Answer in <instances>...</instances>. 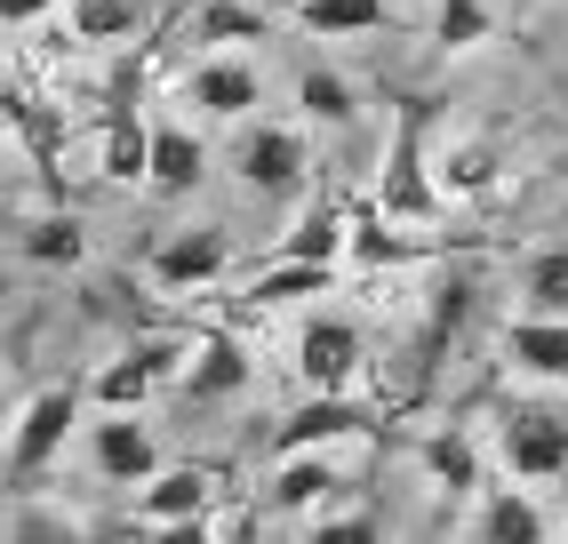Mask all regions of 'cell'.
<instances>
[{"label":"cell","instance_id":"obj_3","mask_svg":"<svg viewBox=\"0 0 568 544\" xmlns=\"http://www.w3.org/2000/svg\"><path fill=\"white\" fill-rule=\"evenodd\" d=\"M81 409H89V384H41L17 424H9V464H0V481H9V496H41V473L72 449V433H81Z\"/></svg>","mask_w":568,"mask_h":544},{"label":"cell","instance_id":"obj_4","mask_svg":"<svg viewBox=\"0 0 568 544\" xmlns=\"http://www.w3.org/2000/svg\"><path fill=\"white\" fill-rule=\"evenodd\" d=\"M296 376L305 393H353L368 376V329L353 313H313L296 329Z\"/></svg>","mask_w":568,"mask_h":544},{"label":"cell","instance_id":"obj_14","mask_svg":"<svg viewBox=\"0 0 568 544\" xmlns=\"http://www.w3.org/2000/svg\"><path fill=\"white\" fill-rule=\"evenodd\" d=\"M345 289V264H321V256H273L248 272L241 304L248 313H281V304H305V296H336Z\"/></svg>","mask_w":568,"mask_h":544},{"label":"cell","instance_id":"obj_25","mask_svg":"<svg viewBox=\"0 0 568 544\" xmlns=\"http://www.w3.org/2000/svg\"><path fill=\"white\" fill-rule=\"evenodd\" d=\"M296 104H305V121H321V129H353L361 121V89L345 81V72H328V64L296 72Z\"/></svg>","mask_w":568,"mask_h":544},{"label":"cell","instance_id":"obj_12","mask_svg":"<svg viewBox=\"0 0 568 544\" xmlns=\"http://www.w3.org/2000/svg\"><path fill=\"white\" fill-rule=\"evenodd\" d=\"M184 104L201 112V121H248V112L264 104V72L248 57H201L193 72H184Z\"/></svg>","mask_w":568,"mask_h":544},{"label":"cell","instance_id":"obj_17","mask_svg":"<svg viewBox=\"0 0 568 544\" xmlns=\"http://www.w3.org/2000/svg\"><path fill=\"white\" fill-rule=\"evenodd\" d=\"M505 361L537 384H568V321L560 313H520L505 321Z\"/></svg>","mask_w":568,"mask_h":544},{"label":"cell","instance_id":"obj_21","mask_svg":"<svg viewBox=\"0 0 568 544\" xmlns=\"http://www.w3.org/2000/svg\"><path fill=\"white\" fill-rule=\"evenodd\" d=\"M416 456H425V473L448 488V504H457V496H480V449H473L465 424H448V433H425V441H416Z\"/></svg>","mask_w":568,"mask_h":544},{"label":"cell","instance_id":"obj_7","mask_svg":"<svg viewBox=\"0 0 568 544\" xmlns=\"http://www.w3.org/2000/svg\"><path fill=\"white\" fill-rule=\"evenodd\" d=\"M233 272V232L224 224H193V232H169V241L144 256V281L161 296H201Z\"/></svg>","mask_w":568,"mask_h":544},{"label":"cell","instance_id":"obj_19","mask_svg":"<svg viewBox=\"0 0 568 544\" xmlns=\"http://www.w3.org/2000/svg\"><path fill=\"white\" fill-rule=\"evenodd\" d=\"M345 249H353V209L321 192V201L281 232V249H273V256H321V264H345Z\"/></svg>","mask_w":568,"mask_h":544},{"label":"cell","instance_id":"obj_11","mask_svg":"<svg viewBox=\"0 0 568 544\" xmlns=\"http://www.w3.org/2000/svg\"><path fill=\"white\" fill-rule=\"evenodd\" d=\"M97 177L104 184H144V177H153V121H144V104H136V64H129V81L112 89L104 144H97Z\"/></svg>","mask_w":568,"mask_h":544},{"label":"cell","instance_id":"obj_5","mask_svg":"<svg viewBox=\"0 0 568 544\" xmlns=\"http://www.w3.org/2000/svg\"><path fill=\"white\" fill-rule=\"evenodd\" d=\"M385 433V409L361 401V393H305V409H288L273 424V456L296 449H336V441H376Z\"/></svg>","mask_w":568,"mask_h":544},{"label":"cell","instance_id":"obj_18","mask_svg":"<svg viewBox=\"0 0 568 544\" xmlns=\"http://www.w3.org/2000/svg\"><path fill=\"white\" fill-rule=\"evenodd\" d=\"M465 528L473 536H497V544H537V536H552V513L528 488H480V504H473Z\"/></svg>","mask_w":568,"mask_h":544},{"label":"cell","instance_id":"obj_16","mask_svg":"<svg viewBox=\"0 0 568 544\" xmlns=\"http://www.w3.org/2000/svg\"><path fill=\"white\" fill-rule=\"evenodd\" d=\"M273 504L281 513H321V504L353 496V473L345 464H328V449H296V456H273Z\"/></svg>","mask_w":568,"mask_h":544},{"label":"cell","instance_id":"obj_15","mask_svg":"<svg viewBox=\"0 0 568 544\" xmlns=\"http://www.w3.org/2000/svg\"><path fill=\"white\" fill-rule=\"evenodd\" d=\"M248 384H256L248 344L233 329H201L193 336V369H184V393H193V401H241Z\"/></svg>","mask_w":568,"mask_h":544},{"label":"cell","instance_id":"obj_20","mask_svg":"<svg viewBox=\"0 0 568 544\" xmlns=\"http://www.w3.org/2000/svg\"><path fill=\"white\" fill-rule=\"evenodd\" d=\"M201 177H209V144L184 129V121H153V177H144V184L176 201V192H193Z\"/></svg>","mask_w":568,"mask_h":544},{"label":"cell","instance_id":"obj_24","mask_svg":"<svg viewBox=\"0 0 568 544\" xmlns=\"http://www.w3.org/2000/svg\"><path fill=\"white\" fill-rule=\"evenodd\" d=\"M520 313H560L568 321V241H545L520 256Z\"/></svg>","mask_w":568,"mask_h":544},{"label":"cell","instance_id":"obj_9","mask_svg":"<svg viewBox=\"0 0 568 544\" xmlns=\"http://www.w3.org/2000/svg\"><path fill=\"white\" fill-rule=\"evenodd\" d=\"M89 464L112 481V488H144L161 473V441H153V424H144L136 409H97L89 424Z\"/></svg>","mask_w":568,"mask_h":544},{"label":"cell","instance_id":"obj_1","mask_svg":"<svg viewBox=\"0 0 568 544\" xmlns=\"http://www.w3.org/2000/svg\"><path fill=\"white\" fill-rule=\"evenodd\" d=\"M488 449L513 481H560L568 473V401L552 393H505L488 409Z\"/></svg>","mask_w":568,"mask_h":544},{"label":"cell","instance_id":"obj_13","mask_svg":"<svg viewBox=\"0 0 568 544\" xmlns=\"http://www.w3.org/2000/svg\"><path fill=\"white\" fill-rule=\"evenodd\" d=\"M433 256H448V241L393 232V216L376 209V192H368V201H353V249H345V264H361V272H400V264H433Z\"/></svg>","mask_w":568,"mask_h":544},{"label":"cell","instance_id":"obj_31","mask_svg":"<svg viewBox=\"0 0 568 544\" xmlns=\"http://www.w3.org/2000/svg\"><path fill=\"white\" fill-rule=\"evenodd\" d=\"M305 528H313V544H368V536H376V521H368V513H336V504H321Z\"/></svg>","mask_w":568,"mask_h":544},{"label":"cell","instance_id":"obj_6","mask_svg":"<svg viewBox=\"0 0 568 544\" xmlns=\"http://www.w3.org/2000/svg\"><path fill=\"white\" fill-rule=\"evenodd\" d=\"M193 369V336H153V344H129L121 361H104L89 376V409H144L169 376Z\"/></svg>","mask_w":568,"mask_h":544},{"label":"cell","instance_id":"obj_29","mask_svg":"<svg viewBox=\"0 0 568 544\" xmlns=\"http://www.w3.org/2000/svg\"><path fill=\"white\" fill-rule=\"evenodd\" d=\"M488 32H497V24H488L480 0H440V9H433V41L440 49H480Z\"/></svg>","mask_w":568,"mask_h":544},{"label":"cell","instance_id":"obj_8","mask_svg":"<svg viewBox=\"0 0 568 544\" xmlns=\"http://www.w3.org/2000/svg\"><path fill=\"white\" fill-rule=\"evenodd\" d=\"M224 473H233V464H161V473L136 488V513L153 521L161 536H176V528H193L201 513H216Z\"/></svg>","mask_w":568,"mask_h":544},{"label":"cell","instance_id":"obj_22","mask_svg":"<svg viewBox=\"0 0 568 544\" xmlns=\"http://www.w3.org/2000/svg\"><path fill=\"white\" fill-rule=\"evenodd\" d=\"M144 32V0H72V41L81 49H129Z\"/></svg>","mask_w":568,"mask_h":544},{"label":"cell","instance_id":"obj_32","mask_svg":"<svg viewBox=\"0 0 568 544\" xmlns=\"http://www.w3.org/2000/svg\"><path fill=\"white\" fill-rule=\"evenodd\" d=\"M49 9H72V0H0V24H9V32H32Z\"/></svg>","mask_w":568,"mask_h":544},{"label":"cell","instance_id":"obj_27","mask_svg":"<svg viewBox=\"0 0 568 544\" xmlns=\"http://www.w3.org/2000/svg\"><path fill=\"white\" fill-rule=\"evenodd\" d=\"M497 144H480V137H465V144H448L440 152V184H448V201H480V192H497Z\"/></svg>","mask_w":568,"mask_h":544},{"label":"cell","instance_id":"obj_30","mask_svg":"<svg viewBox=\"0 0 568 544\" xmlns=\"http://www.w3.org/2000/svg\"><path fill=\"white\" fill-rule=\"evenodd\" d=\"M24 504V513H9V528H0V536H9V544H41V536H89V521H72V513H32V496H17Z\"/></svg>","mask_w":568,"mask_h":544},{"label":"cell","instance_id":"obj_2","mask_svg":"<svg viewBox=\"0 0 568 544\" xmlns=\"http://www.w3.org/2000/svg\"><path fill=\"white\" fill-rule=\"evenodd\" d=\"M368 192L393 224H440L448 216V184H440V161L425 144V104L393 112V144H385V169H376Z\"/></svg>","mask_w":568,"mask_h":544},{"label":"cell","instance_id":"obj_26","mask_svg":"<svg viewBox=\"0 0 568 544\" xmlns=\"http://www.w3.org/2000/svg\"><path fill=\"white\" fill-rule=\"evenodd\" d=\"M296 24L321 32V41H345V32L393 24V9H385V0H296Z\"/></svg>","mask_w":568,"mask_h":544},{"label":"cell","instance_id":"obj_23","mask_svg":"<svg viewBox=\"0 0 568 544\" xmlns=\"http://www.w3.org/2000/svg\"><path fill=\"white\" fill-rule=\"evenodd\" d=\"M32 264H49V272H72V264H81L89 256V224L81 216H72V209H49V216H32L24 224V241H17Z\"/></svg>","mask_w":568,"mask_h":544},{"label":"cell","instance_id":"obj_28","mask_svg":"<svg viewBox=\"0 0 568 544\" xmlns=\"http://www.w3.org/2000/svg\"><path fill=\"white\" fill-rule=\"evenodd\" d=\"M233 41H264V9H248V0H201L193 49H233Z\"/></svg>","mask_w":568,"mask_h":544},{"label":"cell","instance_id":"obj_10","mask_svg":"<svg viewBox=\"0 0 568 544\" xmlns=\"http://www.w3.org/2000/svg\"><path fill=\"white\" fill-rule=\"evenodd\" d=\"M241 184L248 192H305L313 184V137L296 121H256L241 137Z\"/></svg>","mask_w":568,"mask_h":544}]
</instances>
